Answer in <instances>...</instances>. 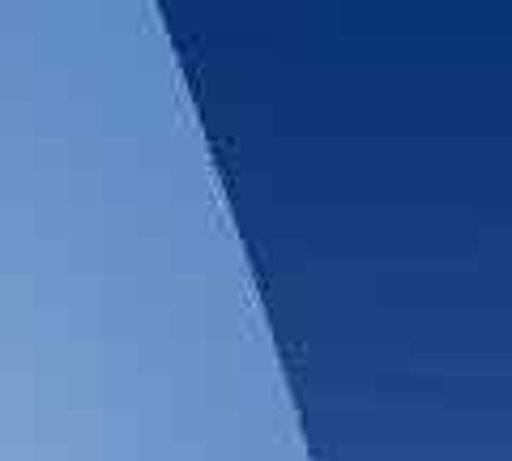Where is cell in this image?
Masks as SVG:
<instances>
[]
</instances>
